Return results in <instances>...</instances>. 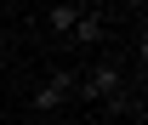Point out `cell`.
Wrapping results in <instances>:
<instances>
[{
	"label": "cell",
	"mask_w": 148,
	"mask_h": 125,
	"mask_svg": "<svg viewBox=\"0 0 148 125\" xmlns=\"http://www.w3.org/2000/svg\"><path fill=\"white\" fill-rule=\"evenodd\" d=\"M74 91H80L86 102H103L108 114H125L131 108V85H125V68H120V63H97Z\"/></svg>",
	"instance_id": "6da1fadb"
},
{
	"label": "cell",
	"mask_w": 148,
	"mask_h": 125,
	"mask_svg": "<svg viewBox=\"0 0 148 125\" xmlns=\"http://www.w3.org/2000/svg\"><path fill=\"white\" fill-rule=\"evenodd\" d=\"M74 85H80V74H74V68H57L51 80L34 91V108H63V102L74 97Z\"/></svg>",
	"instance_id": "7a4b0ae2"
},
{
	"label": "cell",
	"mask_w": 148,
	"mask_h": 125,
	"mask_svg": "<svg viewBox=\"0 0 148 125\" xmlns=\"http://www.w3.org/2000/svg\"><path fill=\"white\" fill-rule=\"evenodd\" d=\"M69 40H80V46H103V40H108V23H103L91 6H86V12H80V23L69 29Z\"/></svg>",
	"instance_id": "3957f363"
},
{
	"label": "cell",
	"mask_w": 148,
	"mask_h": 125,
	"mask_svg": "<svg viewBox=\"0 0 148 125\" xmlns=\"http://www.w3.org/2000/svg\"><path fill=\"white\" fill-rule=\"evenodd\" d=\"M80 12H86V6H74V0H63V6H51V12H46V29H51V34H69L74 23H80Z\"/></svg>",
	"instance_id": "277c9868"
}]
</instances>
